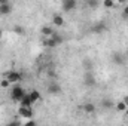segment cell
<instances>
[{"mask_svg":"<svg viewBox=\"0 0 128 126\" xmlns=\"http://www.w3.org/2000/svg\"><path fill=\"white\" fill-rule=\"evenodd\" d=\"M24 95H26V92H24V89H22L20 85H15V86L12 88V91H10V98H12L14 101H16V102H20Z\"/></svg>","mask_w":128,"mask_h":126,"instance_id":"obj_1","label":"cell"},{"mask_svg":"<svg viewBox=\"0 0 128 126\" xmlns=\"http://www.w3.org/2000/svg\"><path fill=\"white\" fill-rule=\"evenodd\" d=\"M6 79H8L10 83H18V82L22 80V74L18 73V71H9V73L6 74Z\"/></svg>","mask_w":128,"mask_h":126,"instance_id":"obj_2","label":"cell"},{"mask_svg":"<svg viewBox=\"0 0 128 126\" xmlns=\"http://www.w3.org/2000/svg\"><path fill=\"white\" fill-rule=\"evenodd\" d=\"M78 1L76 0H63V9L64 12H72L73 9H76Z\"/></svg>","mask_w":128,"mask_h":126,"instance_id":"obj_3","label":"cell"},{"mask_svg":"<svg viewBox=\"0 0 128 126\" xmlns=\"http://www.w3.org/2000/svg\"><path fill=\"white\" fill-rule=\"evenodd\" d=\"M18 114L21 116V117H26V119H30L33 117V110L32 107H20V110H18Z\"/></svg>","mask_w":128,"mask_h":126,"instance_id":"obj_4","label":"cell"},{"mask_svg":"<svg viewBox=\"0 0 128 126\" xmlns=\"http://www.w3.org/2000/svg\"><path fill=\"white\" fill-rule=\"evenodd\" d=\"M112 61L116 64V65H122V64L125 63V57H124V54H121V52H115V54L112 55Z\"/></svg>","mask_w":128,"mask_h":126,"instance_id":"obj_5","label":"cell"},{"mask_svg":"<svg viewBox=\"0 0 128 126\" xmlns=\"http://www.w3.org/2000/svg\"><path fill=\"white\" fill-rule=\"evenodd\" d=\"M33 102H34V101L32 99L30 94H26L24 96H22V98H21V101H20V104H21L22 107H32Z\"/></svg>","mask_w":128,"mask_h":126,"instance_id":"obj_6","label":"cell"},{"mask_svg":"<svg viewBox=\"0 0 128 126\" xmlns=\"http://www.w3.org/2000/svg\"><path fill=\"white\" fill-rule=\"evenodd\" d=\"M48 92L52 95H58L61 94V86L58 85V83H51L49 86H48Z\"/></svg>","mask_w":128,"mask_h":126,"instance_id":"obj_7","label":"cell"},{"mask_svg":"<svg viewBox=\"0 0 128 126\" xmlns=\"http://www.w3.org/2000/svg\"><path fill=\"white\" fill-rule=\"evenodd\" d=\"M12 12V7L9 3H4V4H0V15H9Z\"/></svg>","mask_w":128,"mask_h":126,"instance_id":"obj_8","label":"cell"},{"mask_svg":"<svg viewBox=\"0 0 128 126\" xmlns=\"http://www.w3.org/2000/svg\"><path fill=\"white\" fill-rule=\"evenodd\" d=\"M52 22H54V25H57V27H63L64 25V18L61 15H54V16H52Z\"/></svg>","mask_w":128,"mask_h":126,"instance_id":"obj_9","label":"cell"},{"mask_svg":"<svg viewBox=\"0 0 128 126\" xmlns=\"http://www.w3.org/2000/svg\"><path fill=\"white\" fill-rule=\"evenodd\" d=\"M104 30H106V24H104V22H97L96 25L91 28L92 33H103Z\"/></svg>","mask_w":128,"mask_h":126,"instance_id":"obj_10","label":"cell"},{"mask_svg":"<svg viewBox=\"0 0 128 126\" xmlns=\"http://www.w3.org/2000/svg\"><path fill=\"white\" fill-rule=\"evenodd\" d=\"M84 111L88 113V114H92V113L96 111V105H94L92 102H86V104L84 105Z\"/></svg>","mask_w":128,"mask_h":126,"instance_id":"obj_11","label":"cell"},{"mask_svg":"<svg viewBox=\"0 0 128 126\" xmlns=\"http://www.w3.org/2000/svg\"><path fill=\"white\" fill-rule=\"evenodd\" d=\"M43 45H45L46 48H55V46H58V45H57V42H55L51 36H49V39H46V40L43 42Z\"/></svg>","mask_w":128,"mask_h":126,"instance_id":"obj_12","label":"cell"},{"mask_svg":"<svg viewBox=\"0 0 128 126\" xmlns=\"http://www.w3.org/2000/svg\"><path fill=\"white\" fill-rule=\"evenodd\" d=\"M85 85H88V86H92V85H96V80H94L92 74H86V76H85Z\"/></svg>","mask_w":128,"mask_h":126,"instance_id":"obj_13","label":"cell"},{"mask_svg":"<svg viewBox=\"0 0 128 126\" xmlns=\"http://www.w3.org/2000/svg\"><path fill=\"white\" fill-rule=\"evenodd\" d=\"M30 96H32V99L36 102V101H39L40 98H42V95H40V92L39 91H36V89H33L32 92H30Z\"/></svg>","mask_w":128,"mask_h":126,"instance_id":"obj_14","label":"cell"},{"mask_svg":"<svg viewBox=\"0 0 128 126\" xmlns=\"http://www.w3.org/2000/svg\"><path fill=\"white\" fill-rule=\"evenodd\" d=\"M86 4H88V7H91V9H96V7H98L100 1H98V0H86Z\"/></svg>","mask_w":128,"mask_h":126,"instance_id":"obj_15","label":"cell"},{"mask_svg":"<svg viewBox=\"0 0 128 126\" xmlns=\"http://www.w3.org/2000/svg\"><path fill=\"white\" fill-rule=\"evenodd\" d=\"M103 6L106 9H112V7H115V0H104L103 1Z\"/></svg>","mask_w":128,"mask_h":126,"instance_id":"obj_16","label":"cell"},{"mask_svg":"<svg viewBox=\"0 0 128 126\" xmlns=\"http://www.w3.org/2000/svg\"><path fill=\"white\" fill-rule=\"evenodd\" d=\"M127 107H128V105L124 102V101L116 102V110H118V111H125V110H127Z\"/></svg>","mask_w":128,"mask_h":126,"instance_id":"obj_17","label":"cell"},{"mask_svg":"<svg viewBox=\"0 0 128 126\" xmlns=\"http://www.w3.org/2000/svg\"><path fill=\"white\" fill-rule=\"evenodd\" d=\"M51 37H52V39H54V40H55V42H57V45H61V43H63V37H61V36H60V34H57V33L54 31L52 33V36H51Z\"/></svg>","mask_w":128,"mask_h":126,"instance_id":"obj_18","label":"cell"},{"mask_svg":"<svg viewBox=\"0 0 128 126\" xmlns=\"http://www.w3.org/2000/svg\"><path fill=\"white\" fill-rule=\"evenodd\" d=\"M40 33H42L43 36H52V33H54V30H52L51 27H43V28L40 30Z\"/></svg>","mask_w":128,"mask_h":126,"instance_id":"obj_19","label":"cell"},{"mask_svg":"<svg viewBox=\"0 0 128 126\" xmlns=\"http://www.w3.org/2000/svg\"><path fill=\"white\" fill-rule=\"evenodd\" d=\"M14 31L16 33V34H20V36H22V34H24V27H21V25H15V27H14Z\"/></svg>","mask_w":128,"mask_h":126,"instance_id":"obj_20","label":"cell"},{"mask_svg":"<svg viewBox=\"0 0 128 126\" xmlns=\"http://www.w3.org/2000/svg\"><path fill=\"white\" fill-rule=\"evenodd\" d=\"M9 85H10V82H9L8 79H3V80L0 82V86H2V88H4V89H6V88H9Z\"/></svg>","mask_w":128,"mask_h":126,"instance_id":"obj_21","label":"cell"},{"mask_svg":"<svg viewBox=\"0 0 128 126\" xmlns=\"http://www.w3.org/2000/svg\"><path fill=\"white\" fill-rule=\"evenodd\" d=\"M112 105H113V102H112V101H109V99H104V101H103V107H106V108H110Z\"/></svg>","mask_w":128,"mask_h":126,"instance_id":"obj_22","label":"cell"},{"mask_svg":"<svg viewBox=\"0 0 128 126\" xmlns=\"http://www.w3.org/2000/svg\"><path fill=\"white\" fill-rule=\"evenodd\" d=\"M122 18L124 19H128V4L124 6V10H122Z\"/></svg>","mask_w":128,"mask_h":126,"instance_id":"obj_23","label":"cell"},{"mask_svg":"<svg viewBox=\"0 0 128 126\" xmlns=\"http://www.w3.org/2000/svg\"><path fill=\"white\" fill-rule=\"evenodd\" d=\"M26 125H27V126H34V125H36V122H34V120H32V117H30V119H27Z\"/></svg>","mask_w":128,"mask_h":126,"instance_id":"obj_24","label":"cell"},{"mask_svg":"<svg viewBox=\"0 0 128 126\" xmlns=\"http://www.w3.org/2000/svg\"><path fill=\"white\" fill-rule=\"evenodd\" d=\"M4 3H9V0H0V4H4Z\"/></svg>","mask_w":128,"mask_h":126,"instance_id":"obj_25","label":"cell"},{"mask_svg":"<svg viewBox=\"0 0 128 126\" xmlns=\"http://www.w3.org/2000/svg\"><path fill=\"white\" fill-rule=\"evenodd\" d=\"M124 102H125V104L128 105V96H125V98H124Z\"/></svg>","mask_w":128,"mask_h":126,"instance_id":"obj_26","label":"cell"},{"mask_svg":"<svg viewBox=\"0 0 128 126\" xmlns=\"http://www.w3.org/2000/svg\"><path fill=\"white\" fill-rule=\"evenodd\" d=\"M118 1H119L121 4H124V3H127V0H118Z\"/></svg>","mask_w":128,"mask_h":126,"instance_id":"obj_27","label":"cell"},{"mask_svg":"<svg viewBox=\"0 0 128 126\" xmlns=\"http://www.w3.org/2000/svg\"><path fill=\"white\" fill-rule=\"evenodd\" d=\"M2 36H3V31H2V28H0V37H2Z\"/></svg>","mask_w":128,"mask_h":126,"instance_id":"obj_28","label":"cell"},{"mask_svg":"<svg viewBox=\"0 0 128 126\" xmlns=\"http://www.w3.org/2000/svg\"><path fill=\"white\" fill-rule=\"evenodd\" d=\"M125 57H127V58H128V51H127V52H125Z\"/></svg>","mask_w":128,"mask_h":126,"instance_id":"obj_29","label":"cell"},{"mask_svg":"<svg viewBox=\"0 0 128 126\" xmlns=\"http://www.w3.org/2000/svg\"><path fill=\"white\" fill-rule=\"evenodd\" d=\"M125 113H127V116H128V107H127V110H125Z\"/></svg>","mask_w":128,"mask_h":126,"instance_id":"obj_30","label":"cell"}]
</instances>
